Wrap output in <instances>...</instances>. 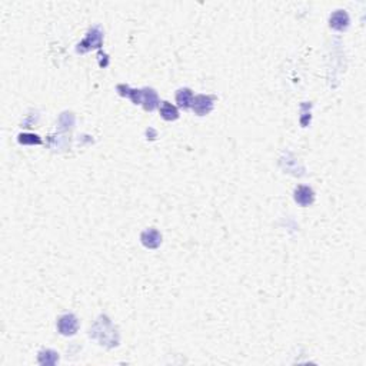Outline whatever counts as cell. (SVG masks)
<instances>
[{"label": "cell", "mask_w": 366, "mask_h": 366, "mask_svg": "<svg viewBox=\"0 0 366 366\" xmlns=\"http://www.w3.org/2000/svg\"><path fill=\"white\" fill-rule=\"evenodd\" d=\"M58 329L61 335H75L79 329V322L75 315H64L58 322Z\"/></svg>", "instance_id": "1"}, {"label": "cell", "mask_w": 366, "mask_h": 366, "mask_svg": "<svg viewBox=\"0 0 366 366\" xmlns=\"http://www.w3.org/2000/svg\"><path fill=\"white\" fill-rule=\"evenodd\" d=\"M192 107H193V110H195L199 116L208 115V113L212 110V107H214V97H212V96L199 94V96L193 97Z\"/></svg>", "instance_id": "2"}, {"label": "cell", "mask_w": 366, "mask_h": 366, "mask_svg": "<svg viewBox=\"0 0 366 366\" xmlns=\"http://www.w3.org/2000/svg\"><path fill=\"white\" fill-rule=\"evenodd\" d=\"M295 200L301 205V206H309L313 203L315 200V195L313 190L307 186H298L295 190Z\"/></svg>", "instance_id": "3"}, {"label": "cell", "mask_w": 366, "mask_h": 366, "mask_svg": "<svg viewBox=\"0 0 366 366\" xmlns=\"http://www.w3.org/2000/svg\"><path fill=\"white\" fill-rule=\"evenodd\" d=\"M140 239H142V244H145L146 247H149V249H156V247H159L160 244H162V236H160V233H159L156 229H148V230H145V232L142 233Z\"/></svg>", "instance_id": "4"}, {"label": "cell", "mask_w": 366, "mask_h": 366, "mask_svg": "<svg viewBox=\"0 0 366 366\" xmlns=\"http://www.w3.org/2000/svg\"><path fill=\"white\" fill-rule=\"evenodd\" d=\"M349 25V16L343 10H337L331 16V28L336 30H345Z\"/></svg>", "instance_id": "5"}, {"label": "cell", "mask_w": 366, "mask_h": 366, "mask_svg": "<svg viewBox=\"0 0 366 366\" xmlns=\"http://www.w3.org/2000/svg\"><path fill=\"white\" fill-rule=\"evenodd\" d=\"M88 45H91V47H99L100 45H102V33L97 30H92L89 34H88V37L85 39V42L82 43V45H79L80 47L77 49L79 52H86V49H88ZM89 47V49H91Z\"/></svg>", "instance_id": "6"}, {"label": "cell", "mask_w": 366, "mask_h": 366, "mask_svg": "<svg viewBox=\"0 0 366 366\" xmlns=\"http://www.w3.org/2000/svg\"><path fill=\"white\" fill-rule=\"evenodd\" d=\"M142 105L146 110H153L157 106V94L153 89H143L142 91Z\"/></svg>", "instance_id": "7"}, {"label": "cell", "mask_w": 366, "mask_h": 366, "mask_svg": "<svg viewBox=\"0 0 366 366\" xmlns=\"http://www.w3.org/2000/svg\"><path fill=\"white\" fill-rule=\"evenodd\" d=\"M176 102L179 103V106L183 109L192 107V102H193V93L190 89L184 88L176 93Z\"/></svg>", "instance_id": "8"}, {"label": "cell", "mask_w": 366, "mask_h": 366, "mask_svg": "<svg viewBox=\"0 0 366 366\" xmlns=\"http://www.w3.org/2000/svg\"><path fill=\"white\" fill-rule=\"evenodd\" d=\"M160 115L166 121H176L179 118V112L175 106H172L169 102H163L160 106Z\"/></svg>", "instance_id": "9"}, {"label": "cell", "mask_w": 366, "mask_h": 366, "mask_svg": "<svg viewBox=\"0 0 366 366\" xmlns=\"http://www.w3.org/2000/svg\"><path fill=\"white\" fill-rule=\"evenodd\" d=\"M59 361V355L55 351L46 349L39 353V364L40 365H55Z\"/></svg>", "instance_id": "10"}, {"label": "cell", "mask_w": 366, "mask_h": 366, "mask_svg": "<svg viewBox=\"0 0 366 366\" xmlns=\"http://www.w3.org/2000/svg\"><path fill=\"white\" fill-rule=\"evenodd\" d=\"M19 142L20 143H23V145H28V143H31V145H40L42 143V140L39 139V136H36V135H29V133H26V135H20L19 136Z\"/></svg>", "instance_id": "11"}]
</instances>
